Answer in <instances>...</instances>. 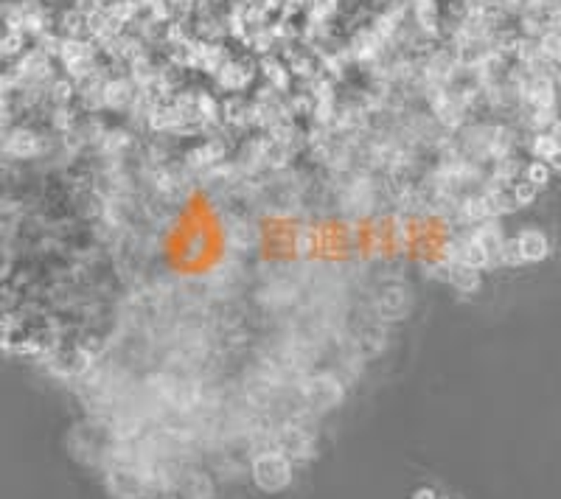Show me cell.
Masks as SVG:
<instances>
[{"label": "cell", "instance_id": "1", "mask_svg": "<svg viewBox=\"0 0 561 499\" xmlns=\"http://www.w3.org/2000/svg\"><path fill=\"white\" fill-rule=\"evenodd\" d=\"M253 477L264 491H281L289 483V463L284 455H261L253 466Z\"/></svg>", "mask_w": 561, "mask_h": 499}, {"label": "cell", "instance_id": "2", "mask_svg": "<svg viewBox=\"0 0 561 499\" xmlns=\"http://www.w3.org/2000/svg\"><path fill=\"white\" fill-rule=\"evenodd\" d=\"M514 245L519 250L522 261H539V258L548 255V239H545L539 230H522V233L514 239Z\"/></svg>", "mask_w": 561, "mask_h": 499}, {"label": "cell", "instance_id": "3", "mask_svg": "<svg viewBox=\"0 0 561 499\" xmlns=\"http://www.w3.org/2000/svg\"><path fill=\"white\" fill-rule=\"evenodd\" d=\"M303 395H306V401H309V404H315V407L326 409V407H332L337 398H339V390H337V384H332V381L318 378V381H312V384H306V387H303Z\"/></svg>", "mask_w": 561, "mask_h": 499}, {"label": "cell", "instance_id": "4", "mask_svg": "<svg viewBox=\"0 0 561 499\" xmlns=\"http://www.w3.org/2000/svg\"><path fill=\"white\" fill-rule=\"evenodd\" d=\"M449 281H452V286H457L460 292H471V289L480 286V269L466 266V264H454V266L449 269Z\"/></svg>", "mask_w": 561, "mask_h": 499}, {"label": "cell", "instance_id": "5", "mask_svg": "<svg viewBox=\"0 0 561 499\" xmlns=\"http://www.w3.org/2000/svg\"><path fill=\"white\" fill-rule=\"evenodd\" d=\"M488 261H491V252H488V247H483L477 239H471V242H466L460 247V264H466V266L483 269Z\"/></svg>", "mask_w": 561, "mask_h": 499}, {"label": "cell", "instance_id": "6", "mask_svg": "<svg viewBox=\"0 0 561 499\" xmlns=\"http://www.w3.org/2000/svg\"><path fill=\"white\" fill-rule=\"evenodd\" d=\"M536 194H539V188H536L533 183H528V180H522V183H514V185H511V199H514V205H517V208L531 205V202L536 199Z\"/></svg>", "mask_w": 561, "mask_h": 499}, {"label": "cell", "instance_id": "7", "mask_svg": "<svg viewBox=\"0 0 561 499\" xmlns=\"http://www.w3.org/2000/svg\"><path fill=\"white\" fill-rule=\"evenodd\" d=\"M6 146H8V149L14 146V149H17V154L28 157V154H34V152H37L40 140H37V135H34V132H20V135H17V140H14V137H8V140H6Z\"/></svg>", "mask_w": 561, "mask_h": 499}, {"label": "cell", "instance_id": "8", "mask_svg": "<svg viewBox=\"0 0 561 499\" xmlns=\"http://www.w3.org/2000/svg\"><path fill=\"white\" fill-rule=\"evenodd\" d=\"M550 171H553V168H550L548 163H539V160H536V163H531V166L525 168V180L533 183L536 188H542V185L550 183Z\"/></svg>", "mask_w": 561, "mask_h": 499}, {"label": "cell", "instance_id": "9", "mask_svg": "<svg viewBox=\"0 0 561 499\" xmlns=\"http://www.w3.org/2000/svg\"><path fill=\"white\" fill-rule=\"evenodd\" d=\"M73 93H76V82L59 79V82L51 85V96H54V101H56L59 107H68V101L73 99Z\"/></svg>", "mask_w": 561, "mask_h": 499}, {"label": "cell", "instance_id": "10", "mask_svg": "<svg viewBox=\"0 0 561 499\" xmlns=\"http://www.w3.org/2000/svg\"><path fill=\"white\" fill-rule=\"evenodd\" d=\"M23 45H25L23 31H6L3 34V56L6 59H11L14 54H23Z\"/></svg>", "mask_w": 561, "mask_h": 499}, {"label": "cell", "instance_id": "11", "mask_svg": "<svg viewBox=\"0 0 561 499\" xmlns=\"http://www.w3.org/2000/svg\"><path fill=\"white\" fill-rule=\"evenodd\" d=\"M531 149H533V154H539V157H550V154L559 149V143H556V137H553L550 132H542V135L533 137Z\"/></svg>", "mask_w": 561, "mask_h": 499}, {"label": "cell", "instance_id": "12", "mask_svg": "<svg viewBox=\"0 0 561 499\" xmlns=\"http://www.w3.org/2000/svg\"><path fill=\"white\" fill-rule=\"evenodd\" d=\"M542 54L550 56V59H561V34L559 31H545L542 34V42H539Z\"/></svg>", "mask_w": 561, "mask_h": 499}, {"label": "cell", "instance_id": "13", "mask_svg": "<svg viewBox=\"0 0 561 499\" xmlns=\"http://www.w3.org/2000/svg\"><path fill=\"white\" fill-rule=\"evenodd\" d=\"M379 306H382L385 312H390V309H393V314H399V312L404 309V295H402V292H387V295H382Z\"/></svg>", "mask_w": 561, "mask_h": 499}, {"label": "cell", "instance_id": "14", "mask_svg": "<svg viewBox=\"0 0 561 499\" xmlns=\"http://www.w3.org/2000/svg\"><path fill=\"white\" fill-rule=\"evenodd\" d=\"M51 124L56 126L59 132H68V129H71V124H73V113H71L68 107H56V113H54Z\"/></svg>", "mask_w": 561, "mask_h": 499}, {"label": "cell", "instance_id": "15", "mask_svg": "<svg viewBox=\"0 0 561 499\" xmlns=\"http://www.w3.org/2000/svg\"><path fill=\"white\" fill-rule=\"evenodd\" d=\"M295 250L303 255V252H309V250H315V236L309 233V230H298L295 233Z\"/></svg>", "mask_w": 561, "mask_h": 499}, {"label": "cell", "instance_id": "16", "mask_svg": "<svg viewBox=\"0 0 561 499\" xmlns=\"http://www.w3.org/2000/svg\"><path fill=\"white\" fill-rule=\"evenodd\" d=\"M79 14H85V17H90V14H99L102 11V0H76V6H73Z\"/></svg>", "mask_w": 561, "mask_h": 499}, {"label": "cell", "instance_id": "17", "mask_svg": "<svg viewBox=\"0 0 561 499\" xmlns=\"http://www.w3.org/2000/svg\"><path fill=\"white\" fill-rule=\"evenodd\" d=\"M548 166H550V168H556V171H561V146L550 154V157H548Z\"/></svg>", "mask_w": 561, "mask_h": 499}, {"label": "cell", "instance_id": "18", "mask_svg": "<svg viewBox=\"0 0 561 499\" xmlns=\"http://www.w3.org/2000/svg\"><path fill=\"white\" fill-rule=\"evenodd\" d=\"M550 135L556 137V143H561V121H556V124H553V129H550Z\"/></svg>", "mask_w": 561, "mask_h": 499}, {"label": "cell", "instance_id": "19", "mask_svg": "<svg viewBox=\"0 0 561 499\" xmlns=\"http://www.w3.org/2000/svg\"><path fill=\"white\" fill-rule=\"evenodd\" d=\"M373 3H385V0H373Z\"/></svg>", "mask_w": 561, "mask_h": 499}]
</instances>
